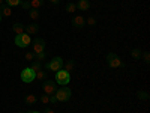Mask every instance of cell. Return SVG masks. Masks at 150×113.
<instances>
[{"instance_id": "obj_27", "label": "cell", "mask_w": 150, "mask_h": 113, "mask_svg": "<svg viewBox=\"0 0 150 113\" xmlns=\"http://www.w3.org/2000/svg\"><path fill=\"white\" fill-rule=\"evenodd\" d=\"M24 57H26V60L32 62V60H35V53H33V51H27V53H26V56H24Z\"/></svg>"}, {"instance_id": "obj_14", "label": "cell", "mask_w": 150, "mask_h": 113, "mask_svg": "<svg viewBox=\"0 0 150 113\" xmlns=\"http://www.w3.org/2000/svg\"><path fill=\"white\" fill-rule=\"evenodd\" d=\"M36 101H38V98H36L33 94H29V95L26 97V99H24L26 106H35V104H36Z\"/></svg>"}, {"instance_id": "obj_3", "label": "cell", "mask_w": 150, "mask_h": 113, "mask_svg": "<svg viewBox=\"0 0 150 113\" xmlns=\"http://www.w3.org/2000/svg\"><path fill=\"white\" fill-rule=\"evenodd\" d=\"M54 95H56V98H57V101H60V103H66V101H69L71 97H72V91L69 89L68 86H62L60 89L56 91Z\"/></svg>"}, {"instance_id": "obj_8", "label": "cell", "mask_w": 150, "mask_h": 113, "mask_svg": "<svg viewBox=\"0 0 150 113\" xmlns=\"http://www.w3.org/2000/svg\"><path fill=\"white\" fill-rule=\"evenodd\" d=\"M45 51V39L42 38H35L33 39V53H44Z\"/></svg>"}, {"instance_id": "obj_24", "label": "cell", "mask_w": 150, "mask_h": 113, "mask_svg": "<svg viewBox=\"0 0 150 113\" xmlns=\"http://www.w3.org/2000/svg\"><path fill=\"white\" fill-rule=\"evenodd\" d=\"M45 57H47L45 51H44V53H38V54H35V60H38V62H44Z\"/></svg>"}, {"instance_id": "obj_21", "label": "cell", "mask_w": 150, "mask_h": 113, "mask_svg": "<svg viewBox=\"0 0 150 113\" xmlns=\"http://www.w3.org/2000/svg\"><path fill=\"white\" fill-rule=\"evenodd\" d=\"M5 2H6V5H8V6L15 8V6H20V5H21L23 0H5Z\"/></svg>"}, {"instance_id": "obj_33", "label": "cell", "mask_w": 150, "mask_h": 113, "mask_svg": "<svg viewBox=\"0 0 150 113\" xmlns=\"http://www.w3.org/2000/svg\"><path fill=\"white\" fill-rule=\"evenodd\" d=\"M27 113H41V112H36V110H32V112H27Z\"/></svg>"}, {"instance_id": "obj_6", "label": "cell", "mask_w": 150, "mask_h": 113, "mask_svg": "<svg viewBox=\"0 0 150 113\" xmlns=\"http://www.w3.org/2000/svg\"><path fill=\"white\" fill-rule=\"evenodd\" d=\"M21 80L24 82V83H33L35 80H36V71H33L30 67H27V68H24L23 71H21Z\"/></svg>"}, {"instance_id": "obj_12", "label": "cell", "mask_w": 150, "mask_h": 113, "mask_svg": "<svg viewBox=\"0 0 150 113\" xmlns=\"http://www.w3.org/2000/svg\"><path fill=\"white\" fill-rule=\"evenodd\" d=\"M0 15L2 17H11L12 15V9L8 5H0Z\"/></svg>"}, {"instance_id": "obj_36", "label": "cell", "mask_w": 150, "mask_h": 113, "mask_svg": "<svg viewBox=\"0 0 150 113\" xmlns=\"http://www.w3.org/2000/svg\"><path fill=\"white\" fill-rule=\"evenodd\" d=\"M20 113H26V112H20Z\"/></svg>"}, {"instance_id": "obj_7", "label": "cell", "mask_w": 150, "mask_h": 113, "mask_svg": "<svg viewBox=\"0 0 150 113\" xmlns=\"http://www.w3.org/2000/svg\"><path fill=\"white\" fill-rule=\"evenodd\" d=\"M42 89H44V94L53 95V94H56V91H57V83H56L54 80L45 79V80L42 82Z\"/></svg>"}, {"instance_id": "obj_16", "label": "cell", "mask_w": 150, "mask_h": 113, "mask_svg": "<svg viewBox=\"0 0 150 113\" xmlns=\"http://www.w3.org/2000/svg\"><path fill=\"white\" fill-rule=\"evenodd\" d=\"M75 68V62L72 60V59H69V60H66L65 64H63V69H66L68 72H71L72 69Z\"/></svg>"}, {"instance_id": "obj_10", "label": "cell", "mask_w": 150, "mask_h": 113, "mask_svg": "<svg viewBox=\"0 0 150 113\" xmlns=\"http://www.w3.org/2000/svg\"><path fill=\"white\" fill-rule=\"evenodd\" d=\"M75 5H77V9H80V11H89L90 9V0H78Z\"/></svg>"}, {"instance_id": "obj_23", "label": "cell", "mask_w": 150, "mask_h": 113, "mask_svg": "<svg viewBox=\"0 0 150 113\" xmlns=\"http://www.w3.org/2000/svg\"><path fill=\"white\" fill-rule=\"evenodd\" d=\"M33 71H39V69H42V64L41 62H38V60H32V67H30Z\"/></svg>"}, {"instance_id": "obj_15", "label": "cell", "mask_w": 150, "mask_h": 113, "mask_svg": "<svg viewBox=\"0 0 150 113\" xmlns=\"http://www.w3.org/2000/svg\"><path fill=\"white\" fill-rule=\"evenodd\" d=\"M27 12H29L30 20H33V21H35V20H38V18H39V15H41V14H39V9H33V8H30Z\"/></svg>"}, {"instance_id": "obj_28", "label": "cell", "mask_w": 150, "mask_h": 113, "mask_svg": "<svg viewBox=\"0 0 150 113\" xmlns=\"http://www.w3.org/2000/svg\"><path fill=\"white\" fill-rule=\"evenodd\" d=\"M141 57H143V60L146 62V64H149V62H150V53H149V51H144V53L141 54Z\"/></svg>"}, {"instance_id": "obj_2", "label": "cell", "mask_w": 150, "mask_h": 113, "mask_svg": "<svg viewBox=\"0 0 150 113\" xmlns=\"http://www.w3.org/2000/svg\"><path fill=\"white\" fill-rule=\"evenodd\" d=\"M15 45L20 47V48H27L30 44H32V36L29 33H20V35H15V39H14Z\"/></svg>"}, {"instance_id": "obj_29", "label": "cell", "mask_w": 150, "mask_h": 113, "mask_svg": "<svg viewBox=\"0 0 150 113\" xmlns=\"http://www.w3.org/2000/svg\"><path fill=\"white\" fill-rule=\"evenodd\" d=\"M21 8L26 9V11H29V9H30V2H21Z\"/></svg>"}, {"instance_id": "obj_26", "label": "cell", "mask_w": 150, "mask_h": 113, "mask_svg": "<svg viewBox=\"0 0 150 113\" xmlns=\"http://www.w3.org/2000/svg\"><path fill=\"white\" fill-rule=\"evenodd\" d=\"M41 101H42V104H44V106H45V104H50V95L44 94V95L41 97Z\"/></svg>"}, {"instance_id": "obj_9", "label": "cell", "mask_w": 150, "mask_h": 113, "mask_svg": "<svg viewBox=\"0 0 150 113\" xmlns=\"http://www.w3.org/2000/svg\"><path fill=\"white\" fill-rule=\"evenodd\" d=\"M72 26H74L75 29H81V27H84V26H86V18L81 17V15L74 17V20H72Z\"/></svg>"}, {"instance_id": "obj_19", "label": "cell", "mask_w": 150, "mask_h": 113, "mask_svg": "<svg viewBox=\"0 0 150 113\" xmlns=\"http://www.w3.org/2000/svg\"><path fill=\"white\" fill-rule=\"evenodd\" d=\"M141 54H143V53H141V50H140V48H134L132 51H131V56H132V59H134V60L141 59Z\"/></svg>"}, {"instance_id": "obj_11", "label": "cell", "mask_w": 150, "mask_h": 113, "mask_svg": "<svg viewBox=\"0 0 150 113\" xmlns=\"http://www.w3.org/2000/svg\"><path fill=\"white\" fill-rule=\"evenodd\" d=\"M38 30H39V26H38L36 23H30V24H27V26H26V30H24V32L29 33V35L32 36V35L38 33Z\"/></svg>"}, {"instance_id": "obj_4", "label": "cell", "mask_w": 150, "mask_h": 113, "mask_svg": "<svg viewBox=\"0 0 150 113\" xmlns=\"http://www.w3.org/2000/svg\"><path fill=\"white\" fill-rule=\"evenodd\" d=\"M107 65L110 67V68H125V64L122 62V59L116 54V53H108L107 54Z\"/></svg>"}, {"instance_id": "obj_25", "label": "cell", "mask_w": 150, "mask_h": 113, "mask_svg": "<svg viewBox=\"0 0 150 113\" xmlns=\"http://www.w3.org/2000/svg\"><path fill=\"white\" fill-rule=\"evenodd\" d=\"M86 24H89V26H96V18L95 17H89L86 20Z\"/></svg>"}, {"instance_id": "obj_34", "label": "cell", "mask_w": 150, "mask_h": 113, "mask_svg": "<svg viewBox=\"0 0 150 113\" xmlns=\"http://www.w3.org/2000/svg\"><path fill=\"white\" fill-rule=\"evenodd\" d=\"M0 5H3V0H0Z\"/></svg>"}, {"instance_id": "obj_20", "label": "cell", "mask_w": 150, "mask_h": 113, "mask_svg": "<svg viewBox=\"0 0 150 113\" xmlns=\"http://www.w3.org/2000/svg\"><path fill=\"white\" fill-rule=\"evenodd\" d=\"M65 11L68 12V14H72V12H75V11H77V5H75V3H68L66 6H65Z\"/></svg>"}, {"instance_id": "obj_5", "label": "cell", "mask_w": 150, "mask_h": 113, "mask_svg": "<svg viewBox=\"0 0 150 113\" xmlns=\"http://www.w3.org/2000/svg\"><path fill=\"white\" fill-rule=\"evenodd\" d=\"M63 64H65V60L62 59L60 56H57V57H53V59L45 65V69H50V71L56 72V71H59V69L63 68Z\"/></svg>"}, {"instance_id": "obj_30", "label": "cell", "mask_w": 150, "mask_h": 113, "mask_svg": "<svg viewBox=\"0 0 150 113\" xmlns=\"http://www.w3.org/2000/svg\"><path fill=\"white\" fill-rule=\"evenodd\" d=\"M50 104H57V98H56L54 94H53V95H50Z\"/></svg>"}, {"instance_id": "obj_35", "label": "cell", "mask_w": 150, "mask_h": 113, "mask_svg": "<svg viewBox=\"0 0 150 113\" xmlns=\"http://www.w3.org/2000/svg\"><path fill=\"white\" fill-rule=\"evenodd\" d=\"M0 23H2V15H0Z\"/></svg>"}, {"instance_id": "obj_18", "label": "cell", "mask_w": 150, "mask_h": 113, "mask_svg": "<svg viewBox=\"0 0 150 113\" xmlns=\"http://www.w3.org/2000/svg\"><path fill=\"white\" fill-rule=\"evenodd\" d=\"M44 6V0H30V8L33 9H39Z\"/></svg>"}, {"instance_id": "obj_17", "label": "cell", "mask_w": 150, "mask_h": 113, "mask_svg": "<svg viewBox=\"0 0 150 113\" xmlns=\"http://www.w3.org/2000/svg\"><path fill=\"white\" fill-rule=\"evenodd\" d=\"M137 98L143 99V101H147V99L150 98V95H149L147 91H138V92H137Z\"/></svg>"}, {"instance_id": "obj_32", "label": "cell", "mask_w": 150, "mask_h": 113, "mask_svg": "<svg viewBox=\"0 0 150 113\" xmlns=\"http://www.w3.org/2000/svg\"><path fill=\"white\" fill-rule=\"evenodd\" d=\"M50 2H51L53 5H59V3H60V0H50Z\"/></svg>"}, {"instance_id": "obj_13", "label": "cell", "mask_w": 150, "mask_h": 113, "mask_svg": "<svg viewBox=\"0 0 150 113\" xmlns=\"http://www.w3.org/2000/svg\"><path fill=\"white\" fill-rule=\"evenodd\" d=\"M12 30H14L17 35H20V33H24L26 26H24L23 23H14V24H12Z\"/></svg>"}, {"instance_id": "obj_1", "label": "cell", "mask_w": 150, "mask_h": 113, "mask_svg": "<svg viewBox=\"0 0 150 113\" xmlns=\"http://www.w3.org/2000/svg\"><path fill=\"white\" fill-rule=\"evenodd\" d=\"M54 82L60 86H68L71 83V72H68L66 69H59L56 71V77H54Z\"/></svg>"}, {"instance_id": "obj_31", "label": "cell", "mask_w": 150, "mask_h": 113, "mask_svg": "<svg viewBox=\"0 0 150 113\" xmlns=\"http://www.w3.org/2000/svg\"><path fill=\"white\" fill-rule=\"evenodd\" d=\"M45 113H56V112H54L53 109H50V107H47V109H45Z\"/></svg>"}, {"instance_id": "obj_22", "label": "cell", "mask_w": 150, "mask_h": 113, "mask_svg": "<svg viewBox=\"0 0 150 113\" xmlns=\"http://www.w3.org/2000/svg\"><path fill=\"white\" fill-rule=\"evenodd\" d=\"M47 79V74H45V71L44 69H39V71H36V80H45Z\"/></svg>"}]
</instances>
